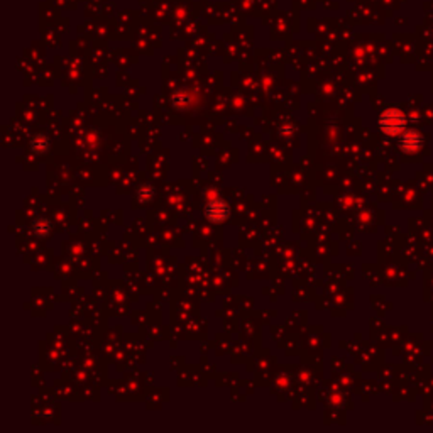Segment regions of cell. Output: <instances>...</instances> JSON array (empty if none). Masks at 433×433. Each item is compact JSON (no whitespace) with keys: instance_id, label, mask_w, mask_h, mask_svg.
<instances>
[{"instance_id":"1","label":"cell","mask_w":433,"mask_h":433,"mask_svg":"<svg viewBox=\"0 0 433 433\" xmlns=\"http://www.w3.org/2000/svg\"><path fill=\"white\" fill-rule=\"evenodd\" d=\"M205 215L210 222H223L229 215V205H227L223 200H213L207 205V210H205Z\"/></svg>"},{"instance_id":"2","label":"cell","mask_w":433,"mask_h":433,"mask_svg":"<svg viewBox=\"0 0 433 433\" xmlns=\"http://www.w3.org/2000/svg\"><path fill=\"white\" fill-rule=\"evenodd\" d=\"M399 115L393 114V112H388V114L383 115V119H381V125H383L384 130H388V132H394V130H398L399 127H401V122H398Z\"/></svg>"},{"instance_id":"3","label":"cell","mask_w":433,"mask_h":433,"mask_svg":"<svg viewBox=\"0 0 433 433\" xmlns=\"http://www.w3.org/2000/svg\"><path fill=\"white\" fill-rule=\"evenodd\" d=\"M31 147L34 149L37 154H43L49 149V139L43 136V134H36L34 137L31 139Z\"/></svg>"},{"instance_id":"4","label":"cell","mask_w":433,"mask_h":433,"mask_svg":"<svg viewBox=\"0 0 433 433\" xmlns=\"http://www.w3.org/2000/svg\"><path fill=\"white\" fill-rule=\"evenodd\" d=\"M32 230L37 237H46L51 230V223L48 218H37V220L32 223Z\"/></svg>"}]
</instances>
